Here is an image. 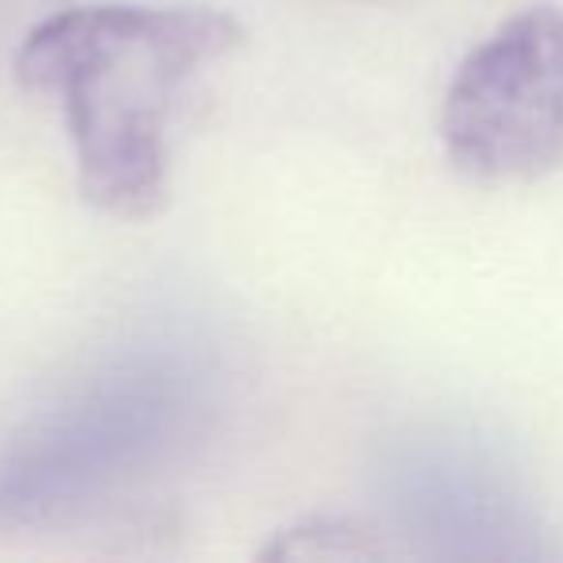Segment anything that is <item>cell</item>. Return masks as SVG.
<instances>
[{
    "mask_svg": "<svg viewBox=\"0 0 563 563\" xmlns=\"http://www.w3.org/2000/svg\"><path fill=\"white\" fill-rule=\"evenodd\" d=\"M243 43L247 27L209 4H81L24 35L16 81L63 112L81 197L151 220L170 205L189 89Z\"/></svg>",
    "mask_w": 563,
    "mask_h": 563,
    "instance_id": "obj_1",
    "label": "cell"
},
{
    "mask_svg": "<svg viewBox=\"0 0 563 563\" xmlns=\"http://www.w3.org/2000/svg\"><path fill=\"white\" fill-rule=\"evenodd\" d=\"M440 140L475 181H532L563 166V12L501 20L448 81Z\"/></svg>",
    "mask_w": 563,
    "mask_h": 563,
    "instance_id": "obj_2",
    "label": "cell"
}]
</instances>
